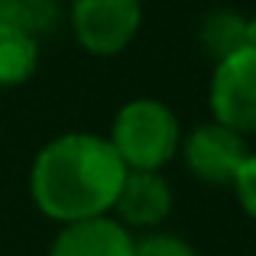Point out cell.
Segmentation results:
<instances>
[{
    "label": "cell",
    "mask_w": 256,
    "mask_h": 256,
    "mask_svg": "<svg viewBox=\"0 0 256 256\" xmlns=\"http://www.w3.org/2000/svg\"><path fill=\"white\" fill-rule=\"evenodd\" d=\"M124 178V162L100 133L72 130L32 156L30 198L42 218L65 227L110 214Z\"/></svg>",
    "instance_id": "6da1fadb"
},
{
    "label": "cell",
    "mask_w": 256,
    "mask_h": 256,
    "mask_svg": "<svg viewBox=\"0 0 256 256\" xmlns=\"http://www.w3.org/2000/svg\"><path fill=\"white\" fill-rule=\"evenodd\" d=\"M182 120L166 100L133 98L117 107L107 143L126 172H162L178 156Z\"/></svg>",
    "instance_id": "7a4b0ae2"
},
{
    "label": "cell",
    "mask_w": 256,
    "mask_h": 256,
    "mask_svg": "<svg viewBox=\"0 0 256 256\" xmlns=\"http://www.w3.org/2000/svg\"><path fill=\"white\" fill-rule=\"evenodd\" d=\"M62 20L58 0H0V23L39 39L42 32H52Z\"/></svg>",
    "instance_id": "30bf717a"
},
{
    "label": "cell",
    "mask_w": 256,
    "mask_h": 256,
    "mask_svg": "<svg viewBox=\"0 0 256 256\" xmlns=\"http://www.w3.org/2000/svg\"><path fill=\"white\" fill-rule=\"evenodd\" d=\"M227 188L234 192V201L240 204V211H244L246 218H253L256 214V156H250L234 172V178H230Z\"/></svg>",
    "instance_id": "7c38bea8"
},
{
    "label": "cell",
    "mask_w": 256,
    "mask_h": 256,
    "mask_svg": "<svg viewBox=\"0 0 256 256\" xmlns=\"http://www.w3.org/2000/svg\"><path fill=\"white\" fill-rule=\"evenodd\" d=\"M39 72V39L0 23V88H20Z\"/></svg>",
    "instance_id": "9c48e42d"
},
{
    "label": "cell",
    "mask_w": 256,
    "mask_h": 256,
    "mask_svg": "<svg viewBox=\"0 0 256 256\" xmlns=\"http://www.w3.org/2000/svg\"><path fill=\"white\" fill-rule=\"evenodd\" d=\"M68 26L88 56L114 58L136 39L143 26V0H72Z\"/></svg>",
    "instance_id": "3957f363"
},
{
    "label": "cell",
    "mask_w": 256,
    "mask_h": 256,
    "mask_svg": "<svg viewBox=\"0 0 256 256\" xmlns=\"http://www.w3.org/2000/svg\"><path fill=\"white\" fill-rule=\"evenodd\" d=\"M133 244L136 237L117 218L104 214L58 227L46 256H133Z\"/></svg>",
    "instance_id": "52a82bcc"
},
{
    "label": "cell",
    "mask_w": 256,
    "mask_h": 256,
    "mask_svg": "<svg viewBox=\"0 0 256 256\" xmlns=\"http://www.w3.org/2000/svg\"><path fill=\"white\" fill-rule=\"evenodd\" d=\"M253 156L250 140L240 133L227 130V126L214 124H198L188 133H182L178 143V159L185 162V169L204 185H230L234 172Z\"/></svg>",
    "instance_id": "5b68a950"
},
{
    "label": "cell",
    "mask_w": 256,
    "mask_h": 256,
    "mask_svg": "<svg viewBox=\"0 0 256 256\" xmlns=\"http://www.w3.org/2000/svg\"><path fill=\"white\" fill-rule=\"evenodd\" d=\"M133 256H198V250H194L185 237H178V234L150 230V234H143V237H136Z\"/></svg>",
    "instance_id": "8fae6325"
},
{
    "label": "cell",
    "mask_w": 256,
    "mask_h": 256,
    "mask_svg": "<svg viewBox=\"0 0 256 256\" xmlns=\"http://www.w3.org/2000/svg\"><path fill=\"white\" fill-rule=\"evenodd\" d=\"M175 208V192L162 172H126L120 194L114 201L110 218H117L126 230H159Z\"/></svg>",
    "instance_id": "8992f818"
},
{
    "label": "cell",
    "mask_w": 256,
    "mask_h": 256,
    "mask_svg": "<svg viewBox=\"0 0 256 256\" xmlns=\"http://www.w3.org/2000/svg\"><path fill=\"white\" fill-rule=\"evenodd\" d=\"M201 46L211 62L227 58L240 49H256V23L237 10H214L201 23Z\"/></svg>",
    "instance_id": "ba28073f"
},
{
    "label": "cell",
    "mask_w": 256,
    "mask_h": 256,
    "mask_svg": "<svg viewBox=\"0 0 256 256\" xmlns=\"http://www.w3.org/2000/svg\"><path fill=\"white\" fill-rule=\"evenodd\" d=\"M211 120L250 140L256 130V49L218 58L208 82Z\"/></svg>",
    "instance_id": "277c9868"
}]
</instances>
